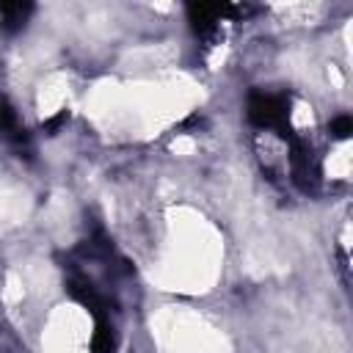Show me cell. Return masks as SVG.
Returning a JSON list of instances; mask_svg holds the SVG:
<instances>
[{"instance_id": "6da1fadb", "label": "cell", "mask_w": 353, "mask_h": 353, "mask_svg": "<svg viewBox=\"0 0 353 353\" xmlns=\"http://www.w3.org/2000/svg\"><path fill=\"white\" fill-rule=\"evenodd\" d=\"M248 113L262 127H281L287 119V99L281 94H251Z\"/></svg>"}, {"instance_id": "7a4b0ae2", "label": "cell", "mask_w": 353, "mask_h": 353, "mask_svg": "<svg viewBox=\"0 0 353 353\" xmlns=\"http://www.w3.org/2000/svg\"><path fill=\"white\" fill-rule=\"evenodd\" d=\"M0 11L6 17V28H19V22L25 19V14L30 11V6H3Z\"/></svg>"}, {"instance_id": "3957f363", "label": "cell", "mask_w": 353, "mask_h": 353, "mask_svg": "<svg viewBox=\"0 0 353 353\" xmlns=\"http://www.w3.org/2000/svg\"><path fill=\"white\" fill-rule=\"evenodd\" d=\"M331 135L334 138H347L350 135V119L347 116H339L331 121Z\"/></svg>"}]
</instances>
